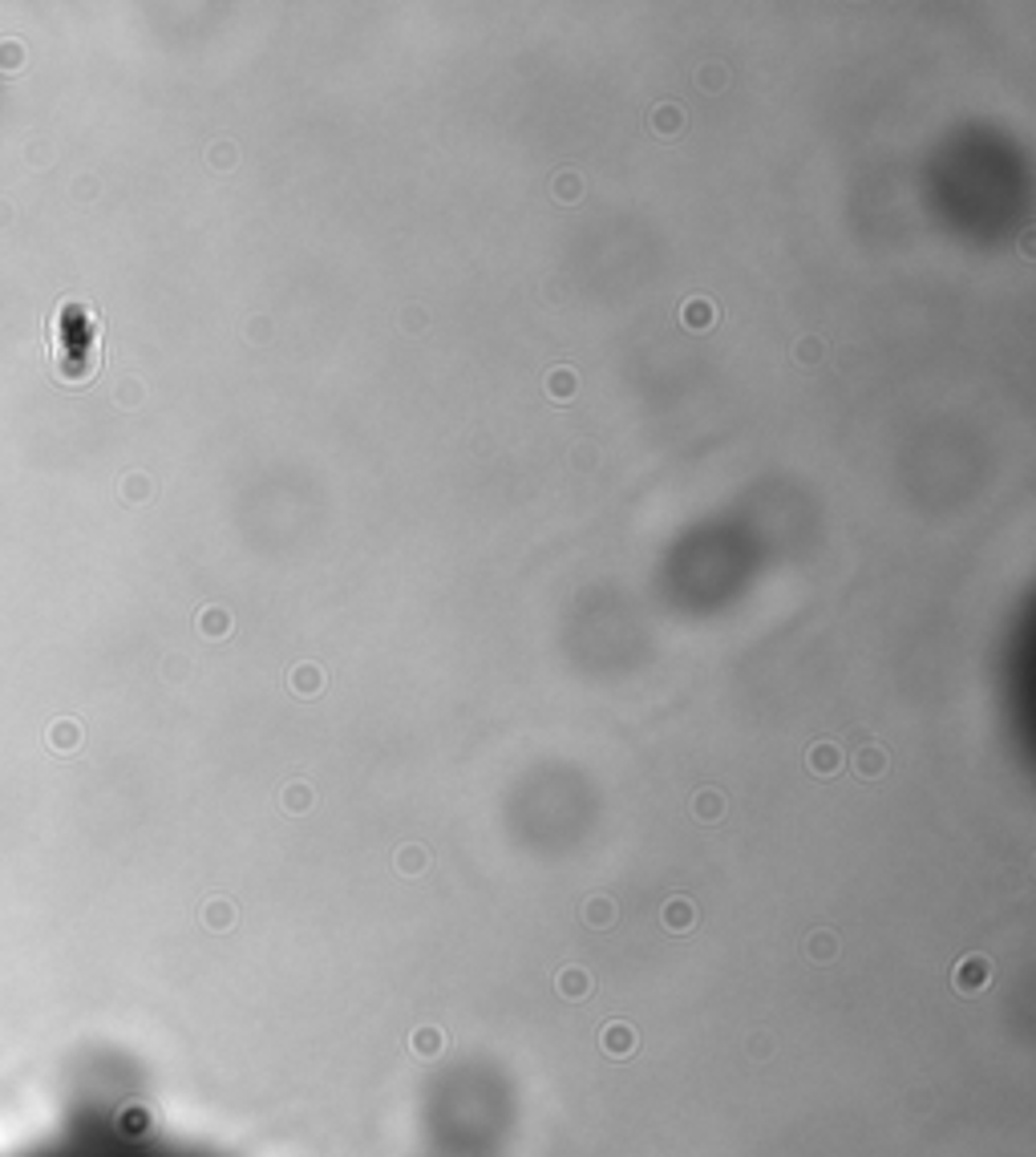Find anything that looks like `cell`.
<instances>
[{
  "label": "cell",
  "instance_id": "obj_4",
  "mask_svg": "<svg viewBox=\"0 0 1036 1157\" xmlns=\"http://www.w3.org/2000/svg\"><path fill=\"white\" fill-rule=\"evenodd\" d=\"M798 357H802V361H818V357H822V348H818V341H802Z\"/></svg>",
  "mask_w": 1036,
  "mask_h": 1157
},
{
  "label": "cell",
  "instance_id": "obj_5",
  "mask_svg": "<svg viewBox=\"0 0 1036 1157\" xmlns=\"http://www.w3.org/2000/svg\"><path fill=\"white\" fill-rule=\"evenodd\" d=\"M555 385H559V393H571L576 381H571V373H567V368H559V373H555Z\"/></svg>",
  "mask_w": 1036,
  "mask_h": 1157
},
{
  "label": "cell",
  "instance_id": "obj_3",
  "mask_svg": "<svg viewBox=\"0 0 1036 1157\" xmlns=\"http://www.w3.org/2000/svg\"><path fill=\"white\" fill-rule=\"evenodd\" d=\"M680 317H685V324H692V328H705V324H713L716 320V308L709 300H689Z\"/></svg>",
  "mask_w": 1036,
  "mask_h": 1157
},
{
  "label": "cell",
  "instance_id": "obj_2",
  "mask_svg": "<svg viewBox=\"0 0 1036 1157\" xmlns=\"http://www.w3.org/2000/svg\"><path fill=\"white\" fill-rule=\"evenodd\" d=\"M652 126H656V134H676V130H685V110H676V106H656Z\"/></svg>",
  "mask_w": 1036,
  "mask_h": 1157
},
{
  "label": "cell",
  "instance_id": "obj_1",
  "mask_svg": "<svg viewBox=\"0 0 1036 1157\" xmlns=\"http://www.w3.org/2000/svg\"><path fill=\"white\" fill-rule=\"evenodd\" d=\"M53 364L66 381H86L97 364V320L86 304H66L57 317Z\"/></svg>",
  "mask_w": 1036,
  "mask_h": 1157
}]
</instances>
